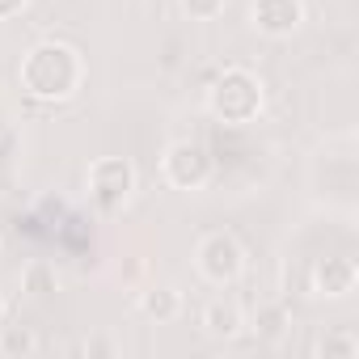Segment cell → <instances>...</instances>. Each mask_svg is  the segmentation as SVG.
I'll list each match as a JSON object with an SVG mask.
<instances>
[{"mask_svg":"<svg viewBox=\"0 0 359 359\" xmlns=\"http://www.w3.org/2000/svg\"><path fill=\"white\" fill-rule=\"evenodd\" d=\"M18 81L34 102H68L85 85V55L72 43H60V39L34 43L22 55Z\"/></svg>","mask_w":359,"mask_h":359,"instance_id":"1","label":"cell"},{"mask_svg":"<svg viewBox=\"0 0 359 359\" xmlns=\"http://www.w3.org/2000/svg\"><path fill=\"white\" fill-rule=\"evenodd\" d=\"M262 106H266V89H262L258 72H250V68H224L208 89V110L229 127L258 123Z\"/></svg>","mask_w":359,"mask_h":359,"instance_id":"2","label":"cell"},{"mask_svg":"<svg viewBox=\"0 0 359 359\" xmlns=\"http://www.w3.org/2000/svg\"><path fill=\"white\" fill-rule=\"evenodd\" d=\"M212 169H216V161H212L208 144H199V140H173L165 148V156H161V173H165V182L173 191H199V187H208L212 182Z\"/></svg>","mask_w":359,"mask_h":359,"instance_id":"3","label":"cell"},{"mask_svg":"<svg viewBox=\"0 0 359 359\" xmlns=\"http://www.w3.org/2000/svg\"><path fill=\"white\" fill-rule=\"evenodd\" d=\"M195 266H199V275H203L208 283L229 287V283H237L241 271H245V250H241V241H237L233 233H208V237L199 241V250H195Z\"/></svg>","mask_w":359,"mask_h":359,"instance_id":"4","label":"cell"},{"mask_svg":"<svg viewBox=\"0 0 359 359\" xmlns=\"http://www.w3.org/2000/svg\"><path fill=\"white\" fill-rule=\"evenodd\" d=\"M135 195V165L127 156H97L89 165V199L106 212L123 208Z\"/></svg>","mask_w":359,"mask_h":359,"instance_id":"5","label":"cell"},{"mask_svg":"<svg viewBox=\"0 0 359 359\" xmlns=\"http://www.w3.org/2000/svg\"><path fill=\"white\" fill-rule=\"evenodd\" d=\"M250 22L266 39H292L304 26V0H254Z\"/></svg>","mask_w":359,"mask_h":359,"instance_id":"6","label":"cell"},{"mask_svg":"<svg viewBox=\"0 0 359 359\" xmlns=\"http://www.w3.org/2000/svg\"><path fill=\"white\" fill-rule=\"evenodd\" d=\"M355 283H359L355 258H346V254L317 258V266H313V296H321V300H346L355 292Z\"/></svg>","mask_w":359,"mask_h":359,"instance_id":"7","label":"cell"},{"mask_svg":"<svg viewBox=\"0 0 359 359\" xmlns=\"http://www.w3.org/2000/svg\"><path fill=\"white\" fill-rule=\"evenodd\" d=\"M140 313L156 325H169L177 321V313H182V292H177L173 283H152L140 292Z\"/></svg>","mask_w":359,"mask_h":359,"instance_id":"8","label":"cell"},{"mask_svg":"<svg viewBox=\"0 0 359 359\" xmlns=\"http://www.w3.org/2000/svg\"><path fill=\"white\" fill-rule=\"evenodd\" d=\"M203 330H208V338H220V342L237 338V334L245 330L241 304H237V300H212V304L203 309Z\"/></svg>","mask_w":359,"mask_h":359,"instance_id":"9","label":"cell"},{"mask_svg":"<svg viewBox=\"0 0 359 359\" xmlns=\"http://www.w3.org/2000/svg\"><path fill=\"white\" fill-rule=\"evenodd\" d=\"M39 351V334L30 325H0V355L5 359H26Z\"/></svg>","mask_w":359,"mask_h":359,"instance_id":"10","label":"cell"},{"mask_svg":"<svg viewBox=\"0 0 359 359\" xmlns=\"http://www.w3.org/2000/svg\"><path fill=\"white\" fill-rule=\"evenodd\" d=\"M55 287H60V275H55L51 262H30V266L22 271V292H26V296L47 300V296H55Z\"/></svg>","mask_w":359,"mask_h":359,"instance_id":"11","label":"cell"},{"mask_svg":"<svg viewBox=\"0 0 359 359\" xmlns=\"http://www.w3.org/2000/svg\"><path fill=\"white\" fill-rule=\"evenodd\" d=\"M317 355L321 359H355L359 355V338L351 330H325L317 338Z\"/></svg>","mask_w":359,"mask_h":359,"instance_id":"12","label":"cell"},{"mask_svg":"<svg viewBox=\"0 0 359 359\" xmlns=\"http://www.w3.org/2000/svg\"><path fill=\"white\" fill-rule=\"evenodd\" d=\"M287 325H292V313H287L283 304H262V309L254 313V330H258L262 338H279Z\"/></svg>","mask_w":359,"mask_h":359,"instance_id":"13","label":"cell"},{"mask_svg":"<svg viewBox=\"0 0 359 359\" xmlns=\"http://www.w3.org/2000/svg\"><path fill=\"white\" fill-rule=\"evenodd\" d=\"M191 22H216L224 13V0H177Z\"/></svg>","mask_w":359,"mask_h":359,"instance_id":"14","label":"cell"},{"mask_svg":"<svg viewBox=\"0 0 359 359\" xmlns=\"http://www.w3.org/2000/svg\"><path fill=\"white\" fill-rule=\"evenodd\" d=\"M26 5H30V0H0V22L22 18V13H26Z\"/></svg>","mask_w":359,"mask_h":359,"instance_id":"15","label":"cell"},{"mask_svg":"<svg viewBox=\"0 0 359 359\" xmlns=\"http://www.w3.org/2000/svg\"><path fill=\"white\" fill-rule=\"evenodd\" d=\"M85 351L89 355H114V342L110 338H85Z\"/></svg>","mask_w":359,"mask_h":359,"instance_id":"16","label":"cell"},{"mask_svg":"<svg viewBox=\"0 0 359 359\" xmlns=\"http://www.w3.org/2000/svg\"><path fill=\"white\" fill-rule=\"evenodd\" d=\"M5 313H9V304H5V296H0V321H5Z\"/></svg>","mask_w":359,"mask_h":359,"instance_id":"17","label":"cell"}]
</instances>
